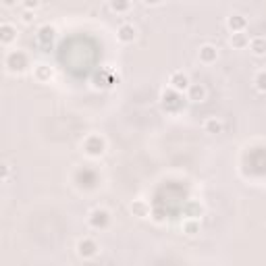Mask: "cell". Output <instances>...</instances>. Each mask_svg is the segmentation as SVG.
Instances as JSON below:
<instances>
[{"mask_svg": "<svg viewBox=\"0 0 266 266\" xmlns=\"http://www.w3.org/2000/svg\"><path fill=\"white\" fill-rule=\"evenodd\" d=\"M222 129H225V125H222V121L216 119V117H208V119L204 121V131L210 133V135L222 133Z\"/></svg>", "mask_w": 266, "mask_h": 266, "instance_id": "cell-9", "label": "cell"}, {"mask_svg": "<svg viewBox=\"0 0 266 266\" xmlns=\"http://www.w3.org/2000/svg\"><path fill=\"white\" fill-rule=\"evenodd\" d=\"M183 233L185 235H195V233H200V218H195V216H191V218H187V220H183Z\"/></svg>", "mask_w": 266, "mask_h": 266, "instance_id": "cell-16", "label": "cell"}, {"mask_svg": "<svg viewBox=\"0 0 266 266\" xmlns=\"http://www.w3.org/2000/svg\"><path fill=\"white\" fill-rule=\"evenodd\" d=\"M227 25H229V30L235 34V32H245V27H247V19L243 15H231L227 19Z\"/></svg>", "mask_w": 266, "mask_h": 266, "instance_id": "cell-10", "label": "cell"}, {"mask_svg": "<svg viewBox=\"0 0 266 266\" xmlns=\"http://www.w3.org/2000/svg\"><path fill=\"white\" fill-rule=\"evenodd\" d=\"M137 38V30L131 25V23H123L117 32V40L123 42V44H131V42Z\"/></svg>", "mask_w": 266, "mask_h": 266, "instance_id": "cell-7", "label": "cell"}, {"mask_svg": "<svg viewBox=\"0 0 266 266\" xmlns=\"http://www.w3.org/2000/svg\"><path fill=\"white\" fill-rule=\"evenodd\" d=\"M249 50L254 52L256 57H266V38H251Z\"/></svg>", "mask_w": 266, "mask_h": 266, "instance_id": "cell-12", "label": "cell"}, {"mask_svg": "<svg viewBox=\"0 0 266 266\" xmlns=\"http://www.w3.org/2000/svg\"><path fill=\"white\" fill-rule=\"evenodd\" d=\"M108 222H110V212H108V210H104V208L92 210L90 216H88V225L92 229H106Z\"/></svg>", "mask_w": 266, "mask_h": 266, "instance_id": "cell-2", "label": "cell"}, {"mask_svg": "<svg viewBox=\"0 0 266 266\" xmlns=\"http://www.w3.org/2000/svg\"><path fill=\"white\" fill-rule=\"evenodd\" d=\"M254 86H256L258 92L266 94V69H264V71H258V75L254 77Z\"/></svg>", "mask_w": 266, "mask_h": 266, "instance_id": "cell-19", "label": "cell"}, {"mask_svg": "<svg viewBox=\"0 0 266 266\" xmlns=\"http://www.w3.org/2000/svg\"><path fill=\"white\" fill-rule=\"evenodd\" d=\"M19 3H21V7L25 11H36L42 5V0H19Z\"/></svg>", "mask_w": 266, "mask_h": 266, "instance_id": "cell-20", "label": "cell"}, {"mask_svg": "<svg viewBox=\"0 0 266 266\" xmlns=\"http://www.w3.org/2000/svg\"><path fill=\"white\" fill-rule=\"evenodd\" d=\"M98 243L94 239H90V237H83V239L77 243V256L83 258V260H92L98 256Z\"/></svg>", "mask_w": 266, "mask_h": 266, "instance_id": "cell-4", "label": "cell"}, {"mask_svg": "<svg viewBox=\"0 0 266 266\" xmlns=\"http://www.w3.org/2000/svg\"><path fill=\"white\" fill-rule=\"evenodd\" d=\"M198 59H200V63H204V65L216 63V59H218V48L212 46V44H204V46L200 48V52H198Z\"/></svg>", "mask_w": 266, "mask_h": 266, "instance_id": "cell-6", "label": "cell"}, {"mask_svg": "<svg viewBox=\"0 0 266 266\" xmlns=\"http://www.w3.org/2000/svg\"><path fill=\"white\" fill-rule=\"evenodd\" d=\"M52 69L48 67V65H38L36 69H34V77L38 79V81H42V83H46V81H50L52 79Z\"/></svg>", "mask_w": 266, "mask_h": 266, "instance_id": "cell-14", "label": "cell"}, {"mask_svg": "<svg viewBox=\"0 0 266 266\" xmlns=\"http://www.w3.org/2000/svg\"><path fill=\"white\" fill-rule=\"evenodd\" d=\"M7 67H9V71L11 73H21L25 71L27 67H30V61H27V57L23 52H11L9 57H7Z\"/></svg>", "mask_w": 266, "mask_h": 266, "instance_id": "cell-3", "label": "cell"}, {"mask_svg": "<svg viewBox=\"0 0 266 266\" xmlns=\"http://www.w3.org/2000/svg\"><path fill=\"white\" fill-rule=\"evenodd\" d=\"M187 100H191V102H204L206 100V88L202 86V83H189Z\"/></svg>", "mask_w": 266, "mask_h": 266, "instance_id": "cell-8", "label": "cell"}, {"mask_svg": "<svg viewBox=\"0 0 266 266\" xmlns=\"http://www.w3.org/2000/svg\"><path fill=\"white\" fill-rule=\"evenodd\" d=\"M231 46L237 48V50H243L245 46H249L247 34H245V32H235V34L231 36Z\"/></svg>", "mask_w": 266, "mask_h": 266, "instance_id": "cell-13", "label": "cell"}, {"mask_svg": "<svg viewBox=\"0 0 266 266\" xmlns=\"http://www.w3.org/2000/svg\"><path fill=\"white\" fill-rule=\"evenodd\" d=\"M110 9L115 13H127L131 9V0H110Z\"/></svg>", "mask_w": 266, "mask_h": 266, "instance_id": "cell-18", "label": "cell"}, {"mask_svg": "<svg viewBox=\"0 0 266 266\" xmlns=\"http://www.w3.org/2000/svg\"><path fill=\"white\" fill-rule=\"evenodd\" d=\"M3 5H5L7 9H11V7H15V5H17V0H3Z\"/></svg>", "mask_w": 266, "mask_h": 266, "instance_id": "cell-23", "label": "cell"}, {"mask_svg": "<svg viewBox=\"0 0 266 266\" xmlns=\"http://www.w3.org/2000/svg\"><path fill=\"white\" fill-rule=\"evenodd\" d=\"M17 38V32H15V27L9 25V23H3L0 25V42H3L5 46H9L13 40Z\"/></svg>", "mask_w": 266, "mask_h": 266, "instance_id": "cell-11", "label": "cell"}, {"mask_svg": "<svg viewBox=\"0 0 266 266\" xmlns=\"http://www.w3.org/2000/svg\"><path fill=\"white\" fill-rule=\"evenodd\" d=\"M142 3H144V5H148V7H154V5H160L162 0H142Z\"/></svg>", "mask_w": 266, "mask_h": 266, "instance_id": "cell-22", "label": "cell"}, {"mask_svg": "<svg viewBox=\"0 0 266 266\" xmlns=\"http://www.w3.org/2000/svg\"><path fill=\"white\" fill-rule=\"evenodd\" d=\"M54 34H57V32H54V27H50V25H46V27H42V30H40V42H42V44H44V46H48L50 44V42L54 40Z\"/></svg>", "mask_w": 266, "mask_h": 266, "instance_id": "cell-17", "label": "cell"}, {"mask_svg": "<svg viewBox=\"0 0 266 266\" xmlns=\"http://www.w3.org/2000/svg\"><path fill=\"white\" fill-rule=\"evenodd\" d=\"M21 21H23V23H27V25H30V23L34 21V11H25V9H23V15H21Z\"/></svg>", "mask_w": 266, "mask_h": 266, "instance_id": "cell-21", "label": "cell"}, {"mask_svg": "<svg viewBox=\"0 0 266 266\" xmlns=\"http://www.w3.org/2000/svg\"><path fill=\"white\" fill-rule=\"evenodd\" d=\"M104 150H106V142L100 135H88L86 142H83V152H86L90 158H100Z\"/></svg>", "mask_w": 266, "mask_h": 266, "instance_id": "cell-1", "label": "cell"}, {"mask_svg": "<svg viewBox=\"0 0 266 266\" xmlns=\"http://www.w3.org/2000/svg\"><path fill=\"white\" fill-rule=\"evenodd\" d=\"M131 212H133V216H137V218H146V216L150 214V206H148L144 200H135V202L131 204Z\"/></svg>", "mask_w": 266, "mask_h": 266, "instance_id": "cell-15", "label": "cell"}, {"mask_svg": "<svg viewBox=\"0 0 266 266\" xmlns=\"http://www.w3.org/2000/svg\"><path fill=\"white\" fill-rule=\"evenodd\" d=\"M189 77L183 73V71H175V73H171V77H169V86H171V90L173 92H187V88H189Z\"/></svg>", "mask_w": 266, "mask_h": 266, "instance_id": "cell-5", "label": "cell"}]
</instances>
